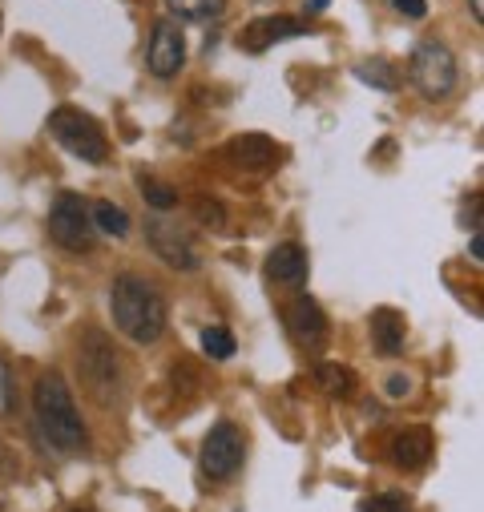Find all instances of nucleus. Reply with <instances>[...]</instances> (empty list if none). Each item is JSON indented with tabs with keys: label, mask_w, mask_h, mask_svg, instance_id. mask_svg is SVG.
<instances>
[{
	"label": "nucleus",
	"mask_w": 484,
	"mask_h": 512,
	"mask_svg": "<svg viewBox=\"0 0 484 512\" xmlns=\"http://www.w3.org/2000/svg\"><path fill=\"white\" fill-rule=\"evenodd\" d=\"M146 238H150V246H154V254L162 263H170L178 271H194L198 267V246H194L186 226H178L170 218H150L146 222Z\"/></svg>",
	"instance_id": "obj_8"
},
{
	"label": "nucleus",
	"mask_w": 484,
	"mask_h": 512,
	"mask_svg": "<svg viewBox=\"0 0 484 512\" xmlns=\"http://www.w3.org/2000/svg\"><path fill=\"white\" fill-rule=\"evenodd\" d=\"M299 33H303L299 21H291V17H267V21H255L247 33H242V49L259 53V49H267L271 41H287V37H299Z\"/></svg>",
	"instance_id": "obj_12"
},
{
	"label": "nucleus",
	"mask_w": 484,
	"mask_h": 512,
	"mask_svg": "<svg viewBox=\"0 0 484 512\" xmlns=\"http://www.w3.org/2000/svg\"><path fill=\"white\" fill-rule=\"evenodd\" d=\"M468 5H472V17L484 21V0H468Z\"/></svg>",
	"instance_id": "obj_28"
},
{
	"label": "nucleus",
	"mask_w": 484,
	"mask_h": 512,
	"mask_svg": "<svg viewBox=\"0 0 484 512\" xmlns=\"http://www.w3.org/2000/svg\"><path fill=\"white\" fill-rule=\"evenodd\" d=\"M355 77H359V81H372V85H380V89H396V73H392L384 61H368V65H359V69H355Z\"/></svg>",
	"instance_id": "obj_21"
},
{
	"label": "nucleus",
	"mask_w": 484,
	"mask_h": 512,
	"mask_svg": "<svg viewBox=\"0 0 484 512\" xmlns=\"http://www.w3.org/2000/svg\"><path fill=\"white\" fill-rule=\"evenodd\" d=\"M81 371H85V383L97 404H113L117 400V359H113V347L105 343V335L89 331L85 343H81Z\"/></svg>",
	"instance_id": "obj_4"
},
{
	"label": "nucleus",
	"mask_w": 484,
	"mask_h": 512,
	"mask_svg": "<svg viewBox=\"0 0 484 512\" xmlns=\"http://www.w3.org/2000/svg\"><path fill=\"white\" fill-rule=\"evenodd\" d=\"M230 154L238 158V166H251V170H267V166H275V146L267 142V138H238V142H230Z\"/></svg>",
	"instance_id": "obj_15"
},
{
	"label": "nucleus",
	"mask_w": 484,
	"mask_h": 512,
	"mask_svg": "<svg viewBox=\"0 0 484 512\" xmlns=\"http://www.w3.org/2000/svg\"><path fill=\"white\" fill-rule=\"evenodd\" d=\"M408 388H412V383H408L404 375H392V379H388V396H392V400H400V396H408Z\"/></svg>",
	"instance_id": "obj_25"
},
{
	"label": "nucleus",
	"mask_w": 484,
	"mask_h": 512,
	"mask_svg": "<svg viewBox=\"0 0 484 512\" xmlns=\"http://www.w3.org/2000/svg\"><path fill=\"white\" fill-rule=\"evenodd\" d=\"M146 61H150V73H154V77H174V73L182 69V61H186V41H182L178 25L162 21V25L154 29Z\"/></svg>",
	"instance_id": "obj_9"
},
{
	"label": "nucleus",
	"mask_w": 484,
	"mask_h": 512,
	"mask_svg": "<svg viewBox=\"0 0 484 512\" xmlns=\"http://www.w3.org/2000/svg\"><path fill=\"white\" fill-rule=\"evenodd\" d=\"M267 275L275 283H303L307 279V250L295 246V242H283L271 250V263H267Z\"/></svg>",
	"instance_id": "obj_11"
},
{
	"label": "nucleus",
	"mask_w": 484,
	"mask_h": 512,
	"mask_svg": "<svg viewBox=\"0 0 484 512\" xmlns=\"http://www.w3.org/2000/svg\"><path fill=\"white\" fill-rule=\"evenodd\" d=\"M303 5H307V13H323V9H327V0H303Z\"/></svg>",
	"instance_id": "obj_27"
},
{
	"label": "nucleus",
	"mask_w": 484,
	"mask_h": 512,
	"mask_svg": "<svg viewBox=\"0 0 484 512\" xmlns=\"http://www.w3.org/2000/svg\"><path fill=\"white\" fill-rule=\"evenodd\" d=\"M392 452H396V464H400V468H420V464L428 460V452H432V436H428L424 428H412V432H404V436L392 444Z\"/></svg>",
	"instance_id": "obj_14"
},
{
	"label": "nucleus",
	"mask_w": 484,
	"mask_h": 512,
	"mask_svg": "<svg viewBox=\"0 0 484 512\" xmlns=\"http://www.w3.org/2000/svg\"><path fill=\"white\" fill-rule=\"evenodd\" d=\"M287 323H291V335L307 347H319L327 339V319H323L319 303H311V299H295L287 307Z\"/></svg>",
	"instance_id": "obj_10"
},
{
	"label": "nucleus",
	"mask_w": 484,
	"mask_h": 512,
	"mask_svg": "<svg viewBox=\"0 0 484 512\" xmlns=\"http://www.w3.org/2000/svg\"><path fill=\"white\" fill-rule=\"evenodd\" d=\"M315 379L323 383V392H331V396H351L355 392V375L347 367H339V363H323L315 371Z\"/></svg>",
	"instance_id": "obj_17"
},
{
	"label": "nucleus",
	"mask_w": 484,
	"mask_h": 512,
	"mask_svg": "<svg viewBox=\"0 0 484 512\" xmlns=\"http://www.w3.org/2000/svg\"><path fill=\"white\" fill-rule=\"evenodd\" d=\"M33 404H37V424H41L45 440H49L57 452H65V456L85 452L89 436H85V424H81V416H77V404H73L69 388L61 383V375H45V379L37 383Z\"/></svg>",
	"instance_id": "obj_2"
},
{
	"label": "nucleus",
	"mask_w": 484,
	"mask_h": 512,
	"mask_svg": "<svg viewBox=\"0 0 484 512\" xmlns=\"http://www.w3.org/2000/svg\"><path fill=\"white\" fill-rule=\"evenodd\" d=\"M372 339L380 347V355H396L404 347V315H396L392 307L372 315Z\"/></svg>",
	"instance_id": "obj_13"
},
{
	"label": "nucleus",
	"mask_w": 484,
	"mask_h": 512,
	"mask_svg": "<svg viewBox=\"0 0 484 512\" xmlns=\"http://www.w3.org/2000/svg\"><path fill=\"white\" fill-rule=\"evenodd\" d=\"M49 234H53L65 250H73V254L93 250L97 230H93V218H89V210H85V202H81L77 194H61V198H57V206H53V214H49Z\"/></svg>",
	"instance_id": "obj_6"
},
{
	"label": "nucleus",
	"mask_w": 484,
	"mask_h": 512,
	"mask_svg": "<svg viewBox=\"0 0 484 512\" xmlns=\"http://www.w3.org/2000/svg\"><path fill=\"white\" fill-rule=\"evenodd\" d=\"M89 218H93V222H97L105 234H113V238H121V234L130 230V214L121 210V206H113V202H97Z\"/></svg>",
	"instance_id": "obj_18"
},
{
	"label": "nucleus",
	"mask_w": 484,
	"mask_h": 512,
	"mask_svg": "<svg viewBox=\"0 0 484 512\" xmlns=\"http://www.w3.org/2000/svg\"><path fill=\"white\" fill-rule=\"evenodd\" d=\"M198 218H210L214 226H222V210L214 202H198Z\"/></svg>",
	"instance_id": "obj_26"
},
{
	"label": "nucleus",
	"mask_w": 484,
	"mask_h": 512,
	"mask_svg": "<svg viewBox=\"0 0 484 512\" xmlns=\"http://www.w3.org/2000/svg\"><path fill=\"white\" fill-rule=\"evenodd\" d=\"M396 9H400L404 17H412V21H420V17L428 13V5H424V0H396Z\"/></svg>",
	"instance_id": "obj_24"
},
{
	"label": "nucleus",
	"mask_w": 484,
	"mask_h": 512,
	"mask_svg": "<svg viewBox=\"0 0 484 512\" xmlns=\"http://www.w3.org/2000/svg\"><path fill=\"white\" fill-rule=\"evenodd\" d=\"M359 512H408V504L396 500V496H376L368 504H359Z\"/></svg>",
	"instance_id": "obj_23"
},
{
	"label": "nucleus",
	"mask_w": 484,
	"mask_h": 512,
	"mask_svg": "<svg viewBox=\"0 0 484 512\" xmlns=\"http://www.w3.org/2000/svg\"><path fill=\"white\" fill-rule=\"evenodd\" d=\"M73 512H81V508H73Z\"/></svg>",
	"instance_id": "obj_29"
},
{
	"label": "nucleus",
	"mask_w": 484,
	"mask_h": 512,
	"mask_svg": "<svg viewBox=\"0 0 484 512\" xmlns=\"http://www.w3.org/2000/svg\"><path fill=\"white\" fill-rule=\"evenodd\" d=\"M49 130H53V138H57L69 154H77L81 162H105V158H109L105 134L97 130V121H93L89 113H81V109H57V113L49 117Z\"/></svg>",
	"instance_id": "obj_3"
},
{
	"label": "nucleus",
	"mask_w": 484,
	"mask_h": 512,
	"mask_svg": "<svg viewBox=\"0 0 484 512\" xmlns=\"http://www.w3.org/2000/svg\"><path fill=\"white\" fill-rule=\"evenodd\" d=\"M166 5L182 21H214V17H222L226 0H166Z\"/></svg>",
	"instance_id": "obj_16"
},
{
	"label": "nucleus",
	"mask_w": 484,
	"mask_h": 512,
	"mask_svg": "<svg viewBox=\"0 0 484 512\" xmlns=\"http://www.w3.org/2000/svg\"><path fill=\"white\" fill-rule=\"evenodd\" d=\"M202 351H206L210 359H230V355H234V335L222 331V327H206V331H202Z\"/></svg>",
	"instance_id": "obj_19"
},
{
	"label": "nucleus",
	"mask_w": 484,
	"mask_h": 512,
	"mask_svg": "<svg viewBox=\"0 0 484 512\" xmlns=\"http://www.w3.org/2000/svg\"><path fill=\"white\" fill-rule=\"evenodd\" d=\"M109 311H113V323L117 331L134 339V343H154L162 331H166V303L162 295L138 279V275H121L113 283V295H109Z\"/></svg>",
	"instance_id": "obj_1"
},
{
	"label": "nucleus",
	"mask_w": 484,
	"mask_h": 512,
	"mask_svg": "<svg viewBox=\"0 0 484 512\" xmlns=\"http://www.w3.org/2000/svg\"><path fill=\"white\" fill-rule=\"evenodd\" d=\"M142 198H146L150 206H158V210L178 206V190L166 186V182H158V178H142Z\"/></svg>",
	"instance_id": "obj_20"
},
{
	"label": "nucleus",
	"mask_w": 484,
	"mask_h": 512,
	"mask_svg": "<svg viewBox=\"0 0 484 512\" xmlns=\"http://www.w3.org/2000/svg\"><path fill=\"white\" fill-rule=\"evenodd\" d=\"M17 408V396H13V375H9V363H0V412L13 416Z\"/></svg>",
	"instance_id": "obj_22"
},
{
	"label": "nucleus",
	"mask_w": 484,
	"mask_h": 512,
	"mask_svg": "<svg viewBox=\"0 0 484 512\" xmlns=\"http://www.w3.org/2000/svg\"><path fill=\"white\" fill-rule=\"evenodd\" d=\"M412 81L432 101L444 97V93H452V85H456V61H452V53L440 41H424L412 53Z\"/></svg>",
	"instance_id": "obj_5"
},
{
	"label": "nucleus",
	"mask_w": 484,
	"mask_h": 512,
	"mask_svg": "<svg viewBox=\"0 0 484 512\" xmlns=\"http://www.w3.org/2000/svg\"><path fill=\"white\" fill-rule=\"evenodd\" d=\"M242 452H247V440L234 424H214L202 440V472L210 480H226L242 468Z\"/></svg>",
	"instance_id": "obj_7"
}]
</instances>
